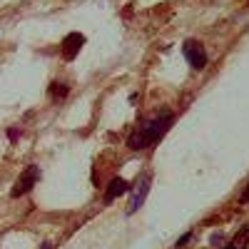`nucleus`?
I'll return each mask as SVG.
<instances>
[{
	"instance_id": "obj_1",
	"label": "nucleus",
	"mask_w": 249,
	"mask_h": 249,
	"mask_svg": "<svg viewBox=\"0 0 249 249\" xmlns=\"http://www.w3.org/2000/svg\"><path fill=\"white\" fill-rule=\"evenodd\" d=\"M172 122H175V115L172 112H160L150 120H144L142 124H137V127L132 130V135L127 137V147L130 150H144V147H152V144L167 132L172 127Z\"/></svg>"
},
{
	"instance_id": "obj_2",
	"label": "nucleus",
	"mask_w": 249,
	"mask_h": 249,
	"mask_svg": "<svg viewBox=\"0 0 249 249\" xmlns=\"http://www.w3.org/2000/svg\"><path fill=\"white\" fill-rule=\"evenodd\" d=\"M150 182H152V175L150 172H142L135 182V187H130L132 190V199H130V207H127V214H135L140 207L144 204V199H147V192H150Z\"/></svg>"
},
{
	"instance_id": "obj_3",
	"label": "nucleus",
	"mask_w": 249,
	"mask_h": 249,
	"mask_svg": "<svg viewBox=\"0 0 249 249\" xmlns=\"http://www.w3.org/2000/svg\"><path fill=\"white\" fill-rule=\"evenodd\" d=\"M182 55L187 57V62L195 68V70H204L207 68V50L204 45L199 43V40H184V45H182Z\"/></svg>"
},
{
	"instance_id": "obj_4",
	"label": "nucleus",
	"mask_w": 249,
	"mask_h": 249,
	"mask_svg": "<svg viewBox=\"0 0 249 249\" xmlns=\"http://www.w3.org/2000/svg\"><path fill=\"white\" fill-rule=\"evenodd\" d=\"M37 179H40V167L37 164H30V167L20 175L18 179H15V187L10 190V197L13 199H18V197H23V195H28L33 187L37 184Z\"/></svg>"
},
{
	"instance_id": "obj_5",
	"label": "nucleus",
	"mask_w": 249,
	"mask_h": 249,
	"mask_svg": "<svg viewBox=\"0 0 249 249\" xmlns=\"http://www.w3.org/2000/svg\"><path fill=\"white\" fill-rule=\"evenodd\" d=\"M82 45H85V35H80V33H70L65 40H62V45H60L62 57H65V60H75Z\"/></svg>"
},
{
	"instance_id": "obj_6",
	"label": "nucleus",
	"mask_w": 249,
	"mask_h": 249,
	"mask_svg": "<svg viewBox=\"0 0 249 249\" xmlns=\"http://www.w3.org/2000/svg\"><path fill=\"white\" fill-rule=\"evenodd\" d=\"M130 187L132 184H127V179H122V177H115L112 182H110V187H107V192H105V202L110 204V202H115L120 195H124V192H130Z\"/></svg>"
},
{
	"instance_id": "obj_7",
	"label": "nucleus",
	"mask_w": 249,
	"mask_h": 249,
	"mask_svg": "<svg viewBox=\"0 0 249 249\" xmlns=\"http://www.w3.org/2000/svg\"><path fill=\"white\" fill-rule=\"evenodd\" d=\"M247 244H249V224H244L242 230L234 234L232 244H227L224 249H247Z\"/></svg>"
},
{
	"instance_id": "obj_8",
	"label": "nucleus",
	"mask_w": 249,
	"mask_h": 249,
	"mask_svg": "<svg viewBox=\"0 0 249 249\" xmlns=\"http://www.w3.org/2000/svg\"><path fill=\"white\" fill-rule=\"evenodd\" d=\"M68 92H70V88L65 85V82H53V85L48 88V95H50V100H65L68 97Z\"/></svg>"
},
{
	"instance_id": "obj_9",
	"label": "nucleus",
	"mask_w": 249,
	"mask_h": 249,
	"mask_svg": "<svg viewBox=\"0 0 249 249\" xmlns=\"http://www.w3.org/2000/svg\"><path fill=\"white\" fill-rule=\"evenodd\" d=\"M192 237H195V232H187V234H182V237L177 239V244H175V247H177V249H179V247H184V244H187V242H190Z\"/></svg>"
},
{
	"instance_id": "obj_10",
	"label": "nucleus",
	"mask_w": 249,
	"mask_h": 249,
	"mask_svg": "<svg viewBox=\"0 0 249 249\" xmlns=\"http://www.w3.org/2000/svg\"><path fill=\"white\" fill-rule=\"evenodd\" d=\"M210 242H212V244H217V247H219V244H222V242H224V234H222V232H214V234H212V237H210Z\"/></svg>"
},
{
	"instance_id": "obj_11",
	"label": "nucleus",
	"mask_w": 249,
	"mask_h": 249,
	"mask_svg": "<svg viewBox=\"0 0 249 249\" xmlns=\"http://www.w3.org/2000/svg\"><path fill=\"white\" fill-rule=\"evenodd\" d=\"M8 137H10V142H15V140H18V130L10 127V130H8Z\"/></svg>"
},
{
	"instance_id": "obj_12",
	"label": "nucleus",
	"mask_w": 249,
	"mask_h": 249,
	"mask_svg": "<svg viewBox=\"0 0 249 249\" xmlns=\"http://www.w3.org/2000/svg\"><path fill=\"white\" fill-rule=\"evenodd\" d=\"M244 202H249V184H247V192H244V197H242V204Z\"/></svg>"
},
{
	"instance_id": "obj_13",
	"label": "nucleus",
	"mask_w": 249,
	"mask_h": 249,
	"mask_svg": "<svg viewBox=\"0 0 249 249\" xmlns=\"http://www.w3.org/2000/svg\"><path fill=\"white\" fill-rule=\"evenodd\" d=\"M43 249H53V242H45V244H43Z\"/></svg>"
},
{
	"instance_id": "obj_14",
	"label": "nucleus",
	"mask_w": 249,
	"mask_h": 249,
	"mask_svg": "<svg viewBox=\"0 0 249 249\" xmlns=\"http://www.w3.org/2000/svg\"><path fill=\"white\" fill-rule=\"evenodd\" d=\"M247 3H249V0H247Z\"/></svg>"
}]
</instances>
